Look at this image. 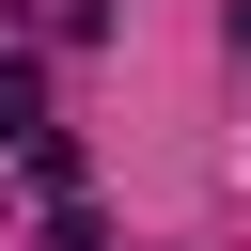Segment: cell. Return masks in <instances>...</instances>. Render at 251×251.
<instances>
[{
    "label": "cell",
    "instance_id": "obj_1",
    "mask_svg": "<svg viewBox=\"0 0 251 251\" xmlns=\"http://www.w3.org/2000/svg\"><path fill=\"white\" fill-rule=\"evenodd\" d=\"M235 47H251V0H235Z\"/></svg>",
    "mask_w": 251,
    "mask_h": 251
}]
</instances>
